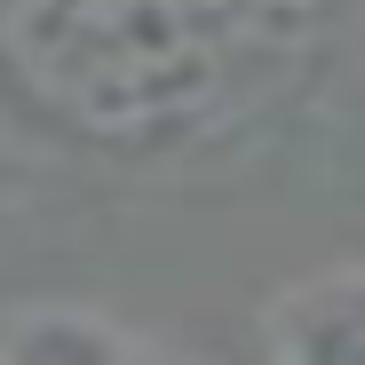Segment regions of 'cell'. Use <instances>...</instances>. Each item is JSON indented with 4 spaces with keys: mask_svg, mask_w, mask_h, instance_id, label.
I'll return each mask as SVG.
<instances>
[{
    "mask_svg": "<svg viewBox=\"0 0 365 365\" xmlns=\"http://www.w3.org/2000/svg\"><path fill=\"white\" fill-rule=\"evenodd\" d=\"M151 341L80 302H32V310H0V365H128Z\"/></svg>",
    "mask_w": 365,
    "mask_h": 365,
    "instance_id": "obj_1",
    "label": "cell"
},
{
    "mask_svg": "<svg viewBox=\"0 0 365 365\" xmlns=\"http://www.w3.org/2000/svg\"><path fill=\"white\" fill-rule=\"evenodd\" d=\"M270 349L286 365H365V270L294 286L270 310Z\"/></svg>",
    "mask_w": 365,
    "mask_h": 365,
    "instance_id": "obj_2",
    "label": "cell"
}]
</instances>
